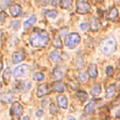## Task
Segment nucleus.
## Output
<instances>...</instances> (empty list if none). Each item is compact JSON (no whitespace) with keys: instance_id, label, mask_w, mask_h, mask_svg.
<instances>
[{"instance_id":"1","label":"nucleus","mask_w":120,"mask_h":120,"mask_svg":"<svg viewBox=\"0 0 120 120\" xmlns=\"http://www.w3.org/2000/svg\"><path fill=\"white\" fill-rule=\"evenodd\" d=\"M30 44L34 47H45L49 42V35L45 30H37L30 37Z\"/></svg>"},{"instance_id":"2","label":"nucleus","mask_w":120,"mask_h":120,"mask_svg":"<svg viewBox=\"0 0 120 120\" xmlns=\"http://www.w3.org/2000/svg\"><path fill=\"white\" fill-rule=\"evenodd\" d=\"M101 49H102V52L107 55H110L111 53H112L116 49V41L114 38L109 37L105 38L101 43Z\"/></svg>"},{"instance_id":"3","label":"nucleus","mask_w":120,"mask_h":120,"mask_svg":"<svg viewBox=\"0 0 120 120\" xmlns=\"http://www.w3.org/2000/svg\"><path fill=\"white\" fill-rule=\"evenodd\" d=\"M81 41V37L78 33H70L66 36L65 44L69 49H74Z\"/></svg>"},{"instance_id":"4","label":"nucleus","mask_w":120,"mask_h":120,"mask_svg":"<svg viewBox=\"0 0 120 120\" xmlns=\"http://www.w3.org/2000/svg\"><path fill=\"white\" fill-rule=\"evenodd\" d=\"M91 11V7L89 3L82 0H78L76 2V12L79 14H86Z\"/></svg>"},{"instance_id":"5","label":"nucleus","mask_w":120,"mask_h":120,"mask_svg":"<svg viewBox=\"0 0 120 120\" xmlns=\"http://www.w3.org/2000/svg\"><path fill=\"white\" fill-rule=\"evenodd\" d=\"M22 112H23V107H22V105L20 102L16 101V102H14V103L12 104V106H11V108H10V114H11L16 120H18L19 117L22 114Z\"/></svg>"},{"instance_id":"6","label":"nucleus","mask_w":120,"mask_h":120,"mask_svg":"<svg viewBox=\"0 0 120 120\" xmlns=\"http://www.w3.org/2000/svg\"><path fill=\"white\" fill-rule=\"evenodd\" d=\"M65 72H66V70L62 67H55L52 70V79L55 81L61 80L65 76Z\"/></svg>"},{"instance_id":"7","label":"nucleus","mask_w":120,"mask_h":120,"mask_svg":"<svg viewBox=\"0 0 120 120\" xmlns=\"http://www.w3.org/2000/svg\"><path fill=\"white\" fill-rule=\"evenodd\" d=\"M50 90L48 88V84L47 83H42L40 85H38V89H37V96L38 98H42L43 96L49 94Z\"/></svg>"},{"instance_id":"8","label":"nucleus","mask_w":120,"mask_h":120,"mask_svg":"<svg viewBox=\"0 0 120 120\" xmlns=\"http://www.w3.org/2000/svg\"><path fill=\"white\" fill-rule=\"evenodd\" d=\"M52 88L55 92H64L67 88V85L63 82H54L52 83Z\"/></svg>"},{"instance_id":"9","label":"nucleus","mask_w":120,"mask_h":120,"mask_svg":"<svg viewBox=\"0 0 120 120\" xmlns=\"http://www.w3.org/2000/svg\"><path fill=\"white\" fill-rule=\"evenodd\" d=\"M88 26L92 31H97L100 26V22L97 18H91L90 21H89Z\"/></svg>"},{"instance_id":"10","label":"nucleus","mask_w":120,"mask_h":120,"mask_svg":"<svg viewBox=\"0 0 120 120\" xmlns=\"http://www.w3.org/2000/svg\"><path fill=\"white\" fill-rule=\"evenodd\" d=\"M26 71H27V66L26 65L19 66L14 69V77H20V76L25 74Z\"/></svg>"},{"instance_id":"11","label":"nucleus","mask_w":120,"mask_h":120,"mask_svg":"<svg viewBox=\"0 0 120 120\" xmlns=\"http://www.w3.org/2000/svg\"><path fill=\"white\" fill-rule=\"evenodd\" d=\"M56 99H57L58 106L60 108H62V109H67L68 108V100H67V98H66L65 96L59 95V96H57Z\"/></svg>"},{"instance_id":"12","label":"nucleus","mask_w":120,"mask_h":120,"mask_svg":"<svg viewBox=\"0 0 120 120\" xmlns=\"http://www.w3.org/2000/svg\"><path fill=\"white\" fill-rule=\"evenodd\" d=\"M95 104H96V103H95L94 100H91L90 102H88V103L85 105L84 109H83L84 113H85V114H91V113L95 111V106H96Z\"/></svg>"},{"instance_id":"13","label":"nucleus","mask_w":120,"mask_h":120,"mask_svg":"<svg viewBox=\"0 0 120 120\" xmlns=\"http://www.w3.org/2000/svg\"><path fill=\"white\" fill-rule=\"evenodd\" d=\"M16 83L19 85L17 88L22 92H26L31 87V83L29 82H16Z\"/></svg>"},{"instance_id":"14","label":"nucleus","mask_w":120,"mask_h":120,"mask_svg":"<svg viewBox=\"0 0 120 120\" xmlns=\"http://www.w3.org/2000/svg\"><path fill=\"white\" fill-rule=\"evenodd\" d=\"M9 12L11 14V16L13 17H17L20 12H21V6L18 4H14L9 8Z\"/></svg>"},{"instance_id":"15","label":"nucleus","mask_w":120,"mask_h":120,"mask_svg":"<svg viewBox=\"0 0 120 120\" xmlns=\"http://www.w3.org/2000/svg\"><path fill=\"white\" fill-rule=\"evenodd\" d=\"M50 59L54 63H58L61 60V55L56 50H52L50 52Z\"/></svg>"},{"instance_id":"16","label":"nucleus","mask_w":120,"mask_h":120,"mask_svg":"<svg viewBox=\"0 0 120 120\" xmlns=\"http://www.w3.org/2000/svg\"><path fill=\"white\" fill-rule=\"evenodd\" d=\"M14 98V94L11 93V92H8V93H6L4 95H2L0 97V100L4 103H9Z\"/></svg>"},{"instance_id":"17","label":"nucleus","mask_w":120,"mask_h":120,"mask_svg":"<svg viewBox=\"0 0 120 120\" xmlns=\"http://www.w3.org/2000/svg\"><path fill=\"white\" fill-rule=\"evenodd\" d=\"M88 76L91 78H96L98 76V68L95 64H90L88 67Z\"/></svg>"},{"instance_id":"18","label":"nucleus","mask_w":120,"mask_h":120,"mask_svg":"<svg viewBox=\"0 0 120 120\" xmlns=\"http://www.w3.org/2000/svg\"><path fill=\"white\" fill-rule=\"evenodd\" d=\"M36 21H37V17H36L35 15H32L30 18H28V19L23 22V27H24L25 29L30 28V27L36 22Z\"/></svg>"},{"instance_id":"19","label":"nucleus","mask_w":120,"mask_h":120,"mask_svg":"<svg viewBox=\"0 0 120 120\" xmlns=\"http://www.w3.org/2000/svg\"><path fill=\"white\" fill-rule=\"evenodd\" d=\"M117 15H118V10H117V8H112L108 11L106 18L109 19V20H113L114 18H116Z\"/></svg>"},{"instance_id":"20","label":"nucleus","mask_w":120,"mask_h":120,"mask_svg":"<svg viewBox=\"0 0 120 120\" xmlns=\"http://www.w3.org/2000/svg\"><path fill=\"white\" fill-rule=\"evenodd\" d=\"M23 58H24V55L22 52H14L13 55H12V60H13V63L14 64L20 63Z\"/></svg>"},{"instance_id":"21","label":"nucleus","mask_w":120,"mask_h":120,"mask_svg":"<svg viewBox=\"0 0 120 120\" xmlns=\"http://www.w3.org/2000/svg\"><path fill=\"white\" fill-rule=\"evenodd\" d=\"M10 75H11V70H10V68H6L5 71H4V73H3V81H4V82H5L6 84H8V82H9V80H10Z\"/></svg>"},{"instance_id":"22","label":"nucleus","mask_w":120,"mask_h":120,"mask_svg":"<svg viewBox=\"0 0 120 120\" xmlns=\"http://www.w3.org/2000/svg\"><path fill=\"white\" fill-rule=\"evenodd\" d=\"M115 93V86L113 84H111L107 87V90H106V98H112Z\"/></svg>"},{"instance_id":"23","label":"nucleus","mask_w":120,"mask_h":120,"mask_svg":"<svg viewBox=\"0 0 120 120\" xmlns=\"http://www.w3.org/2000/svg\"><path fill=\"white\" fill-rule=\"evenodd\" d=\"M76 97L79 98V99L81 101H85L87 99V98H88L87 93L85 91H82V90H78L76 92Z\"/></svg>"},{"instance_id":"24","label":"nucleus","mask_w":120,"mask_h":120,"mask_svg":"<svg viewBox=\"0 0 120 120\" xmlns=\"http://www.w3.org/2000/svg\"><path fill=\"white\" fill-rule=\"evenodd\" d=\"M72 1L71 0H62L59 2V5L63 8H70L72 7Z\"/></svg>"},{"instance_id":"25","label":"nucleus","mask_w":120,"mask_h":120,"mask_svg":"<svg viewBox=\"0 0 120 120\" xmlns=\"http://www.w3.org/2000/svg\"><path fill=\"white\" fill-rule=\"evenodd\" d=\"M45 14H46L49 18L54 19V18L58 15V11H57L56 9H47V10H45Z\"/></svg>"},{"instance_id":"26","label":"nucleus","mask_w":120,"mask_h":120,"mask_svg":"<svg viewBox=\"0 0 120 120\" xmlns=\"http://www.w3.org/2000/svg\"><path fill=\"white\" fill-rule=\"evenodd\" d=\"M100 92H101V86H100V84H97V85H95L93 88H92V90H91V94L93 95V96H98L99 94H100Z\"/></svg>"},{"instance_id":"27","label":"nucleus","mask_w":120,"mask_h":120,"mask_svg":"<svg viewBox=\"0 0 120 120\" xmlns=\"http://www.w3.org/2000/svg\"><path fill=\"white\" fill-rule=\"evenodd\" d=\"M78 77H79V80H80L82 82H85L88 80V75H87V72H85V71H81V72H79Z\"/></svg>"},{"instance_id":"28","label":"nucleus","mask_w":120,"mask_h":120,"mask_svg":"<svg viewBox=\"0 0 120 120\" xmlns=\"http://www.w3.org/2000/svg\"><path fill=\"white\" fill-rule=\"evenodd\" d=\"M33 79H34L35 81H38V82L42 81V80L44 79V74H43L42 72H36V73H34V75H33Z\"/></svg>"},{"instance_id":"29","label":"nucleus","mask_w":120,"mask_h":120,"mask_svg":"<svg viewBox=\"0 0 120 120\" xmlns=\"http://www.w3.org/2000/svg\"><path fill=\"white\" fill-rule=\"evenodd\" d=\"M53 46L55 48H62V42H61V39L60 38H56L53 41Z\"/></svg>"},{"instance_id":"30","label":"nucleus","mask_w":120,"mask_h":120,"mask_svg":"<svg viewBox=\"0 0 120 120\" xmlns=\"http://www.w3.org/2000/svg\"><path fill=\"white\" fill-rule=\"evenodd\" d=\"M50 112H51V113H52V114H56V113L58 112V109L55 107V105H54L53 103H52V104H51Z\"/></svg>"},{"instance_id":"31","label":"nucleus","mask_w":120,"mask_h":120,"mask_svg":"<svg viewBox=\"0 0 120 120\" xmlns=\"http://www.w3.org/2000/svg\"><path fill=\"white\" fill-rule=\"evenodd\" d=\"M105 71H106V74L108 76H112V74H113V68H112V66H108L106 68V70Z\"/></svg>"},{"instance_id":"32","label":"nucleus","mask_w":120,"mask_h":120,"mask_svg":"<svg viewBox=\"0 0 120 120\" xmlns=\"http://www.w3.org/2000/svg\"><path fill=\"white\" fill-rule=\"evenodd\" d=\"M20 22H18V21H15V22H11V26H12V28L14 29V30H18L19 28H20Z\"/></svg>"},{"instance_id":"33","label":"nucleus","mask_w":120,"mask_h":120,"mask_svg":"<svg viewBox=\"0 0 120 120\" xmlns=\"http://www.w3.org/2000/svg\"><path fill=\"white\" fill-rule=\"evenodd\" d=\"M80 28H81L82 30H83V31H87V30H88V28H89V26H88V24H87V23L82 22V23H81V24H80Z\"/></svg>"},{"instance_id":"34","label":"nucleus","mask_w":120,"mask_h":120,"mask_svg":"<svg viewBox=\"0 0 120 120\" xmlns=\"http://www.w3.org/2000/svg\"><path fill=\"white\" fill-rule=\"evenodd\" d=\"M10 1H0V6H2V8H7L8 5H10Z\"/></svg>"},{"instance_id":"35","label":"nucleus","mask_w":120,"mask_h":120,"mask_svg":"<svg viewBox=\"0 0 120 120\" xmlns=\"http://www.w3.org/2000/svg\"><path fill=\"white\" fill-rule=\"evenodd\" d=\"M6 18H7V14H6L4 11L0 12V22H3Z\"/></svg>"},{"instance_id":"36","label":"nucleus","mask_w":120,"mask_h":120,"mask_svg":"<svg viewBox=\"0 0 120 120\" xmlns=\"http://www.w3.org/2000/svg\"><path fill=\"white\" fill-rule=\"evenodd\" d=\"M36 115H37L38 117L42 116V115H43V111H42V110H38L37 112H36Z\"/></svg>"},{"instance_id":"37","label":"nucleus","mask_w":120,"mask_h":120,"mask_svg":"<svg viewBox=\"0 0 120 120\" xmlns=\"http://www.w3.org/2000/svg\"><path fill=\"white\" fill-rule=\"evenodd\" d=\"M48 101H49L48 99H46V100H42V107H44V106H45V104H46Z\"/></svg>"},{"instance_id":"38","label":"nucleus","mask_w":120,"mask_h":120,"mask_svg":"<svg viewBox=\"0 0 120 120\" xmlns=\"http://www.w3.org/2000/svg\"><path fill=\"white\" fill-rule=\"evenodd\" d=\"M22 120H29V116L25 115V116H23V117H22Z\"/></svg>"},{"instance_id":"39","label":"nucleus","mask_w":120,"mask_h":120,"mask_svg":"<svg viewBox=\"0 0 120 120\" xmlns=\"http://www.w3.org/2000/svg\"><path fill=\"white\" fill-rule=\"evenodd\" d=\"M2 66H3V65H2V63L0 62V71H1V69H2Z\"/></svg>"},{"instance_id":"40","label":"nucleus","mask_w":120,"mask_h":120,"mask_svg":"<svg viewBox=\"0 0 120 120\" xmlns=\"http://www.w3.org/2000/svg\"><path fill=\"white\" fill-rule=\"evenodd\" d=\"M69 120H76V119H75L74 117H70V118H69Z\"/></svg>"},{"instance_id":"41","label":"nucleus","mask_w":120,"mask_h":120,"mask_svg":"<svg viewBox=\"0 0 120 120\" xmlns=\"http://www.w3.org/2000/svg\"><path fill=\"white\" fill-rule=\"evenodd\" d=\"M1 86H2V85H1V82H0V88H1Z\"/></svg>"}]
</instances>
